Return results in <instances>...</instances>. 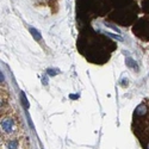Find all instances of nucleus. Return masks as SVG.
Listing matches in <instances>:
<instances>
[{
  "label": "nucleus",
  "instance_id": "f257e3e1",
  "mask_svg": "<svg viewBox=\"0 0 149 149\" xmlns=\"http://www.w3.org/2000/svg\"><path fill=\"white\" fill-rule=\"evenodd\" d=\"M1 128H3V130H4L5 132H11L12 129H13V120L8 119V118L4 119V120L1 122Z\"/></svg>",
  "mask_w": 149,
  "mask_h": 149
},
{
  "label": "nucleus",
  "instance_id": "f03ea898",
  "mask_svg": "<svg viewBox=\"0 0 149 149\" xmlns=\"http://www.w3.org/2000/svg\"><path fill=\"white\" fill-rule=\"evenodd\" d=\"M127 66H128L129 68H132V69H135V70H137V65L135 63V61H134L131 57H128V58H127Z\"/></svg>",
  "mask_w": 149,
  "mask_h": 149
},
{
  "label": "nucleus",
  "instance_id": "7ed1b4c3",
  "mask_svg": "<svg viewBox=\"0 0 149 149\" xmlns=\"http://www.w3.org/2000/svg\"><path fill=\"white\" fill-rule=\"evenodd\" d=\"M30 32H31V33L33 35V37H35V38H36L37 41H38V40L41 38V35H40V32H38V31H37L36 29H33V28H31V29H30Z\"/></svg>",
  "mask_w": 149,
  "mask_h": 149
},
{
  "label": "nucleus",
  "instance_id": "20e7f679",
  "mask_svg": "<svg viewBox=\"0 0 149 149\" xmlns=\"http://www.w3.org/2000/svg\"><path fill=\"white\" fill-rule=\"evenodd\" d=\"M17 146H18V143H17V141H11L10 143H8V148L10 149H17Z\"/></svg>",
  "mask_w": 149,
  "mask_h": 149
},
{
  "label": "nucleus",
  "instance_id": "39448f33",
  "mask_svg": "<svg viewBox=\"0 0 149 149\" xmlns=\"http://www.w3.org/2000/svg\"><path fill=\"white\" fill-rule=\"evenodd\" d=\"M56 70H54V69H48V74H49V75H56V73H55Z\"/></svg>",
  "mask_w": 149,
  "mask_h": 149
}]
</instances>
